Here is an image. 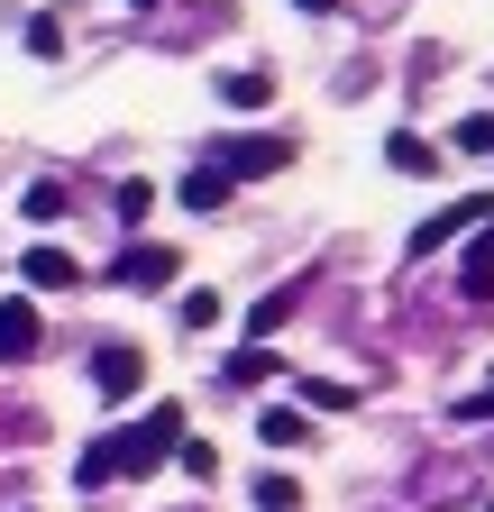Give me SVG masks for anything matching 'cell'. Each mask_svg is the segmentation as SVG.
Listing matches in <instances>:
<instances>
[{
  "label": "cell",
  "instance_id": "1",
  "mask_svg": "<svg viewBox=\"0 0 494 512\" xmlns=\"http://www.w3.org/2000/svg\"><path fill=\"white\" fill-rule=\"evenodd\" d=\"M174 448H183V412L174 403H156L138 430H110V439H92L83 448V467H74V485H119V476H156V458H174Z\"/></svg>",
  "mask_w": 494,
  "mask_h": 512
},
{
  "label": "cell",
  "instance_id": "2",
  "mask_svg": "<svg viewBox=\"0 0 494 512\" xmlns=\"http://www.w3.org/2000/svg\"><path fill=\"white\" fill-rule=\"evenodd\" d=\"M202 165H220V174H284L293 165V138H211Z\"/></svg>",
  "mask_w": 494,
  "mask_h": 512
},
{
  "label": "cell",
  "instance_id": "3",
  "mask_svg": "<svg viewBox=\"0 0 494 512\" xmlns=\"http://www.w3.org/2000/svg\"><path fill=\"white\" fill-rule=\"evenodd\" d=\"M37 348H46V330H37V302H19V293H10V302H0V366H28Z\"/></svg>",
  "mask_w": 494,
  "mask_h": 512
},
{
  "label": "cell",
  "instance_id": "4",
  "mask_svg": "<svg viewBox=\"0 0 494 512\" xmlns=\"http://www.w3.org/2000/svg\"><path fill=\"white\" fill-rule=\"evenodd\" d=\"M110 275L129 284V293H165V284H174V247H147V238H138V247H119Z\"/></svg>",
  "mask_w": 494,
  "mask_h": 512
},
{
  "label": "cell",
  "instance_id": "5",
  "mask_svg": "<svg viewBox=\"0 0 494 512\" xmlns=\"http://www.w3.org/2000/svg\"><path fill=\"white\" fill-rule=\"evenodd\" d=\"M92 384H101V394H110V403H129V394H138V384H147V357L110 339V348L92 357Z\"/></svg>",
  "mask_w": 494,
  "mask_h": 512
},
{
  "label": "cell",
  "instance_id": "6",
  "mask_svg": "<svg viewBox=\"0 0 494 512\" xmlns=\"http://www.w3.org/2000/svg\"><path fill=\"white\" fill-rule=\"evenodd\" d=\"M385 165L394 174H440V147H430L421 128H394V138H385Z\"/></svg>",
  "mask_w": 494,
  "mask_h": 512
},
{
  "label": "cell",
  "instance_id": "7",
  "mask_svg": "<svg viewBox=\"0 0 494 512\" xmlns=\"http://www.w3.org/2000/svg\"><path fill=\"white\" fill-rule=\"evenodd\" d=\"M485 211H494V202H476V192H467V202H449L440 220H421V229H412V247H440V238H458V229H476Z\"/></svg>",
  "mask_w": 494,
  "mask_h": 512
},
{
  "label": "cell",
  "instance_id": "8",
  "mask_svg": "<svg viewBox=\"0 0 494 512\" xmlns=\"http://www.w3.org/2000/svg\"><path fill=\"white\" fill-rule=\"evenodd\" d=\"M174 192H183V211H220V202H229V174H220V165H193Z\"/></svg>",
  "mask_w": 494,
  "mask_h": 512
},
{
  "label": "cell",
  "instance_id": "9",
  "mask_svg": "<svg viewBox=\"0 0 494 512\" xmlns=\"http://www.w3.org/2000/svg\"><path fill=\"white\" fill-rule=\"evenodd\" d=\"M220 101L229 110H266L275 101V74H220Z\"/></svg>",
  "mask_w": 494,
  "mask_h": 512
},
{
  "label": "cell",
  "instance_id": "10",
  "mask_svg": "<svg viewBox=\"0 0 494 512\" xmlns=\"http://www.w3.org/2000/svg\"><path fill=\"white\" fill-rule=\"evenodd\" d=\"M19 275H28V284H74V256H65V247H28Z\"/></svg>",
  "mask_w": 494,
  "mask_h": 512
},
{
  "label": "cell",
  "instance_id": "11",
  "mask_svg": "<svg viewBox=\"0 0 494 512\" xmlns=\"http://www.w3.org/2000/svg\"><path fill=\"white\" fill-rule=\"evenodd\" d=\"M266 448H293V439H312V412H257Z\"/></svg>",
  "mask_w": 494,
  "mask_h": 512
},
{
  "label": "cell",
  "instance_id": "12",
  "mask_svg": "<svg viewBox=\"0 0 494 512\" xmlns=\"http://www.w3.org/2000/svg\"><path fill=\"white\" fill-rule=\"evenodd\" d=\"M19 211H28V220H65V183H28Z\"/></svg>",
  "mask_w": 494,
  "mask_h": 512
},
{
  "label": "cell",
  "instance_id": "13",
  "mask_svg": "<svg viewBox=\"0 0 494 512\" xmlns=\"http://www.w3.org/2000/svg\"><path fill=\"white\" fill-rule=\"evenodd\" d=\"M302 403H312V412H348L357 394H348V384H330V375H312V384H302Z\"/></svg>",
  "mask_w": 494,
  "mask_h": 512
},
{
  "label": "cell",
  "instance_id": "14",
  "mask_svg": "<svg viewBox=\"0 0 494 512\" xmlns=\"http://www.w3.org/2000/svg\"><path fill=\"white\" fill-rule=\"evenodd\" d=\"M174 320H183V330H202V320H220V293H211V284H202V293H183V302H174Z\"/></svg>",
  "mask_w": 494,
  "mask_h": 512
},
{
  "label": "cell",
  "instance_id": "15",
  "mask_svg": "<svg viewBox=\"0 0 494 512\" xmlns=\"http://www.w3.org/2000/svg\"><path fill=\"white\" fill-rule=\"evenodd\" d=\"M284 311H293V293H266L257 311H247V330H257V339H275V330H284Z\"/></svg>",
  "mask_w": 494,
  "mask_h": 512
},
{
  "label": "cell",
  "instance_id": "16",
  "mask_svg": "<svg viewBox=\"0 0 494 512\" xmlns=\"http://www.w3.org/2000/svg\"><path fill=\"white\" fill-rule=\"evenodd\" d=\"M257 503H266V512H293L302 485H293V476H257Z\"/></svg>",
  "mask_w": 494,
  "mask_h": 512
},
{
  "label": "cell",
  "instance_id": "17",
  "mask_svg": "<svg viewBox=\"0 0 494 512\" xmlns=\"http://www.w3.org/2000/svg\"><path fill=\"white\" fill-rule=\"evenodd\" d=\"M257 375H275V357H266V348H247V357H229V384H257Z\"/></svg>",
  "mask_w": 494,
  "mask_h": 512
},
{
  "label": "cell",
  "instance_id": "18",
  "mask_svg": "<svg viewBox=\"0 0 494 512\" xmlns=\"http://www.w3.org/2000/svg\"><path fill=\"white\" fill-rule=\"evenodd\" d=\"M458 147H467V156H485V147H494V119H485V110H476V119H458Z\"/></svg>",
  "mask_w": 494,
  "mask_h": 512
},
{
  "label": "cell",
  "instance_id": "19",
  "mask_svg": "<svg viewBox=\"0 0 494 512\" xmlns=\"http://www.w3.org/2000/svg\"><path fill=\"white\" fill-rule=\"evenodd\" d=\"M485 412H494V384H476V394L458 403V421H485Z\"/></svg>",
  "mask_w": 494,
  "mask_h": 512
},
{
  "label": "cell",
  "instance_id": "20",
  "mask_svg": "<svg viewBox=\"0 0 494 512\" xmlns=\"http://www.w3.org/2000/svg\"><path fill=\"white\" fill-rule=\"evenodd\" d=\"M293 10H312V19H330V10H339V0H293Z\"/></svg>",
  "mask_w": 494,
  "mask_h": 512
},
{
  "label": "cell",
  "instance_id": "21",
  "mask_svg": "<svg viewBox=\"0 0 494 512\" xmlns=\"http://www.w3.org/2000/svg\"><path fill=\"white\" fill-rule=\"evenodd\" d=\"M129 10H156V0H129Z\"/></svg>",
  "mask_w": 494,
  "mask_h": 512
},
{
  "label": "cell",
  "instance_id": "22",
  "mask_svg": "<svg viewBox=\"0 0 494 512\" xmlns=\"http://www.w3.org/2000/svg\"><path fill=\"white\" fill-rule=\"evenodd\" d=\"M485 512H494V503H485Z\"/></svg>",
  "mask_w": 494,
  "mask_h": 512
}]
</instances>
